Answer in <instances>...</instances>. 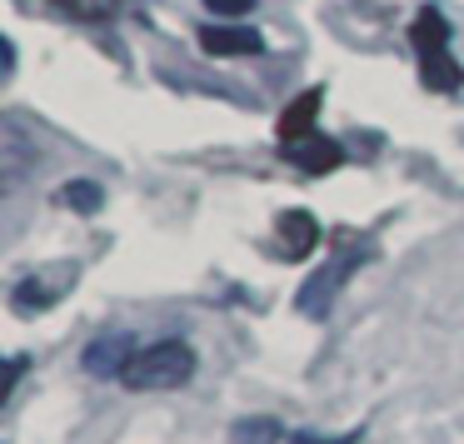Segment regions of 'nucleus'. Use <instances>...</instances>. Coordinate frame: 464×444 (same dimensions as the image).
I'll return each mask as SVG.
<instances>
[{
    "label": "nucleus",
    "mask_w": 464,
    "mask_h": 444,
    "mask_svg": "<svg viewBox=\"0 0 464 444\" xmlns=\"http://www.w3.org/2000/svg\"><path fill=\"white\" fill-rule=\"evenodd\" d=\"M280 420H275V414H250V420H240L230 430V439L235 444H280Z\"/></svg>",
    "instance_id": "11"
},
{
    "label": "nucleus",
    "mask_w": 464,
    "mask_h": 444,
    "mask_svg": "<svg viewBox=\"0 0 464 444\" xmlns=\"http://www.w3.org/2000/svg\"><path fill=\"white\" fill-rule=\"evenodd\" d=\"M55 11H65L71 21H111L121 11V0H51Z\"/></svg>",
    "instance_id": "12"
},
{
    "label": "nucleus",
    "mask_w": 464,
    "mask_h": 444,
    "mask_svg": "<svg viewBox=\"0 0 464 444\" xmlns=\"http://www.w3.org/2000/svg\"><path fill=\"white\" fill-rule=\"evenodd\" d=\"M320 101H324L320 91H304V95H295V105L280 115V125H275V135H280V145H300V140H310V135H314V121H320Z\"/></svg>",
    "instance_id": "7"
},
{
    "label": "nucleus",
    "mask_w": 464,
    "mask_h": 444,
    "mask_svg": "<svg viewBox=\"0 0 464 444\" xmlns=\"http://www.w3.org/2000/svg\"><path fill=\"white\" fill-rule=\"evenodd\" d=\"M21 370H25V354H15V360L5 364V380H0V404L15 394V384H21Z\"/></svg>",
    "instance_id": "15"
},
{
    "label": "nucleus",
    "mask_w": 464,
    "mask_h": 444,
    "mask_svg": "<svg viewBox=\"0 0 464 444\" xmlns=\"http://www.w3.org/2000/svg\"><path fill=\"white\" fill-rule=\"evenodd\" d=\"M285 160H290L295 170H304V175H330L334 165L344 160V150L330 140V135H310V140H300V145H285Z\"/></svg>",
    "instance_id": "6"
},
{
    "label": "nucleus",
    "mask_w": 464,
    "mask_h": 444,
    "mask_svg": "<svg viewBox=\"0 0 464 444\" xmlns=\"http://www.w3.org/2000/svg\"><path fill=\"white\" fill-rule=\"evenodd\" d=\"M55 300H61V290H55V285H45V280H21V285H15V294H11V310H15V314H41V310H51Z\"/></svg>",
    "instance_id": "10"
},
{
    "label": "nucleus",
    "mask_w": 464,
    "mask_h": 444,
    "mask_svg": "<svg viewBox=\"0 0 464 444\" xmlns=\"http://www.w3.org/2000/svg\"><path fill=\"white\" fill-rule=\"evenodd\" d=\"M200 51L220 55V61H235V55H260L265 35L250 31V25H200Z\"/></svg>",
    "instance_id": "3"
},
{
    "label": "nucleus",
    "mask_w": 464,
    "mask_h": 444,
    "mask_svg": "<svg viewBox=\"0 0 464 444\" xmlns=\"http://www.w3.org/2000/svg\"><path fill=\"white\" fill-rule=\"evenodd\" d=\"M101 200H105L101 185H91V180H71L61 190V205H71V210H81V215H95V210H101Z\"/></svg>",
    "instance_id": "13"
},
{
    "label": "nucleus",
    "mask_w": 464,
    "mask_h": 444,
    "mask_svg": "<svg viewBox=\"0 0 464 444\" xmlns=\"http://www.w3.org/2000/svg\"><path fill=\"white\" fill-rule=\"evenodd\" d=\"M195 374V350L185 340H160L150 344V350H140L130 360V370L121 374L130 390H180V384H190Z\"/></svg>",
    "instance_id": "1"
},
{
    "label": "nucleus",
    "mask_w": 464,
    "mask_h": 444,
    "mask_svg": "<svg viewBox=\"0 0 464 444\" xmlns=\"http://www.w3.org/2000/svg\"><path fill=\"white\" fill-rule=\"evenodd\" d=\"M205 11L210 15H235V21H240V15L255 11V0H205Z\"/></svg>",
    "instance_id": "14"
},
{
    "label": "nucleus",
    "mask_w": 464,
    "mask_h": 444,
    "mask_svg": "<svg viewBox=\"0 0 464 444\" xmlns=\"http://www.w3.org/2000/svg\"><path fill=\"white\" fill-rule=\"evenodd\" d=\"M360 260H364V245L354 250V245L344 240L340 250H334L330 260H324L320 270H314L310 280L300 285V300H295V304H300L304 320H324V314H330L334 294H340V290H344V280H350V275L360 270Z\"/></svg>",
    "instance_id": "2"
},
{
    "label": "nucleus",
    "mask_w": 464,
    "mask_h": 444,
    "mask_svg": "<svg viewBox=\"0 0 464 444\" xmlns=\"http://www.w3.org/2000/svg\"><path fill=\"white\" fill-rule=\"evenodd\" d=\"M410 45L414 51H434V45H450V21H444L434 5H424L410 25Z\"/></svg>",
    "instance_id": "9"
},
{
    "label": "nucleus",
    "mask_w": 464,
    "mask_h": 444,
    "mask_svg": "<svg viewBox=\"0 0 464 444\" xmlns=\"http://www.w3.org/2000/svg\"><path fill=\"white\" fill-rule=\"evenodd\" d=\"M135 340L130 334H101L95 344H85V354H81V364L91 374H101V380H121L125 370H130V360H135Z\"/></svg>",
    "instance_id": "4"
},
{
    "label": "nucleus",
    "mask_w": 464,
    "mask_h": 444,
    "mask_svg": "<svg viewBox=\"0 0 464 444\" xmlns=\"http://www.w3.org/2000/svg\"><path fill=\"white\" fill-rule=\"evenodd\" d=\"M290 444H360V434H340V439H320V434H295Z\"/></svg>",
    "instance_id": "16"
},
{
    "label": "nucleus",
    "mask_w": 464,
    "mask_h": 444,
    "mask_svg": "<svg viewBox=\"0 0 464 444\" xmlns=\"http://www.w3.org/2000/svg\"><path fill=\"white\" fill-rule=\"evenodd\" d=\"M275 240H280V260H304L320 245V225L310 210H285L275 225Z\"/></svg>",
    "instance_id": "5"
},
{
    "label": "nucleus",
    "mask_w": 464,
    "mask_h": 444,
    "mask_svg": "<svg viewBox=\"0 0 464 444\" xmlns=\"http://www.w3.org/2000/svg\"><path fill=\"white\" fill-rule=\"evenodd\" d=\"M420 81L440 95H454L464 85V71L454 65L450 45H434V51H420Z\"/></svg>",
    "instance_id": "8"
}]
</instances>
